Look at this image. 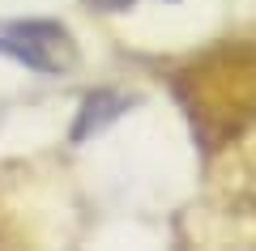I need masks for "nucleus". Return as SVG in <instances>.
Listing matches in <instances>:
<instances>
[{
	"mask_svg": "<svg viewBox=\"0 0 256 251\" xmlns=\"http://www.w3.org/2000/svg\"><path fill=\"white\" fill-rule=\"evenodd\" d=\"M128 107H132V98L120 94V90H94V94H86V98H82V111H77V119H73L68 141L82 145V141H90V136H98L102 128H111Z\"/></svg>",
	"mask_w": 256,
	"mask_h": 251,
	"instance_id": "f03ea898",
	"label": "nucleus"
},
{
	"mask_svg": "<svg viewBox=\"0 0 256 251\" xmlns=\"http://www.w3.org/2000/svg\"><path fill=\"white\" fill-rule=\"evenodd\" d=\"M0 55H9L22 68L43 72V77H60V72L77 68V43L68 34V26L43 21V17L0 21Z\"/></svg>",
	"mask_w": 256,
	"mask_h": 251,
	"instance_id": "f257e3e1",
	"label": "nucleus"
},
{
	"mask_svg": "<svg viewBox=\"0 0 256 251\" xmlns=\"http://www.w3.org/2000/svg\"><path fill=\"white\" fill-rule=\"evenodd\" d=\"M90 4H98L102 13H124V9H132L137 0H90Z\"/></svg>",
	"mask_w": 256,
	"mask_h": 251,
	"instance_id": "7ed1b4c3",
	"label": "nucleus"
}]
</instances>
